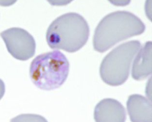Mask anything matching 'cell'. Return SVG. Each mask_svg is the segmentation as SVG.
I'll return each instance as SVG.
<instances>
[{
    "label": "cell",
    "mask_w": 152,
    "mask_h": 122,
    "mask_svg": "<svg viewBox=\"0 0 152 122\" xmlns=\"http://www.w3.org/2000/svg\"><path fill=\"white\" fill-rule=\"evenodd\" d=\"M145 26L137 16L126 11L112 12L99 23L94 32V50L104 52L116 44L143 33Z\"/></svg>",
    "instance_id": "obj_1"
},
{
    "label": "cell",
    "mask_w": 152,
    "mask_h": 122,
    "mask_svg": "<svg viewBox=\"0 0 152 122\" xmlns=\"http://www.w3.org/2000/svg\"><path fill=\"white\" fill-rule=\"evenodd\" d=\"M89 36V26L85 19L78 14L70 12L59 16L51 23L46 38L52 49L73 53L85 45Z\"/></svg>",
    "instance_id": "obj_2"
},
{
    "label": "cell",
    "mask_w": 152,
    "mask_h": 122,
    "mask_svg": "<svg viewBox=\"0 0 152 122\" xmlns=\"http://www.w3.org/2000/svg\"><path fill=\"white\" fill-rule=\"evenodd\" d=\"M69 69V62L65 55L58 50H55L38 55L32 61L30 77L39 89L54 90L65 82Z\"/></svg>",
    "instance_id": "obj_3"
},
{
    "label": "cell",
    "mask_w": 152,
    "mask_h": 122,
    "mask_svg": "<svg viewBox=\"0 0 152 122\" xmlns=\"http://www.w3.org/2000/svg\"><path fill=\"white\" fill-rule=\"evenodd\" d=\"M140 46L139 41H131L120 44L110 52L100 66L102 80L111 86L124 84L129 75L132 61Z\"/></svg>",
    "instance_id": "obj_4"
},
{
    "label": "cell",
    "mask_w": 152,
    "mask_h": 122,
    "mask_svg": "<svg viewBox=\"0 0 152 122\" xmlns=\"http://www.w3.org/2000/svg\"><path fill=\"white\" fill-rule=\"evenodd\" d=\"M0 36L4 41L8 52L15 59L24 61L35 55V39L26 30L12 27L1 32Z\"/></svg>",
    "instance_id": "obj_5"
},
{
    "label": "cell",
    "mask_w": 152,
    "mask_h": 122,
    "mask_svg": "<svg viewBox=\"0 0 152 122\" xmlns=\"http://www.w3.org/2000/svg\"><path fill=\"white\" fill-rule=\"evenodd\" d=\"M96 122H125L126 113L120 102L111 98L102 100L95 107Z\"/></svg>",
    "instance_id": "obj_6"
},
{
    "label": "cell",
    "mask_w": 152,
    "mask_h": 122,
    "mask_svg": "<svg viewBox=\"0 0 152 122\" xmlns=\"http://www.w3.org/2000/svg\"><path fill=\"white\" fill-rule=\"evenodd\" d=\"M127 109L132 122H152V104L149 100L139 94L128 97Z\"/></svg>",
    "instance_id": "obj_7"
},
{
    "label": "cell",
    "mask_w": 152,
    "mask_h": 122,
    "mask_svg": "<svg viewBox=\"0 0 152 122\" xmlns=\"http://www.w3.org/2000/svg\"><path fill=\"white\" fill-rule=\"evenodd\" d=\"M152 42H146L137 55L132 66L134 79L142 80L152 74Z\"/></svg>",
    "instance_id": "obj_8"
},
{
    "label": "cell",
    "mask_w": 152,
    "mask_h": 122,
    "mask_svg": "<svg viewBox=\"0 0 152 122\" xmlns=\"http://www.w3.org/2000/svg\"><path fill=\"white\" fill-rule=\"evenodd\" d=\"M10 122H48L42 116L34 114H22L11 120Z\"/></svg>",
    "instance_id": "obj_9"
},
{
    "label": "cell",
    "mask_w": 152,
    "mask_h": 122,
    "mask_svg": "<svg viewBox=\"0 0 152 122\" xmlns=\"http://www.w3.org/2000/svg\"><path fill=\"white\" fill-rule=\"evenodd\" d=\"M51 4L54 6H63L67 5L74 0H47Z\"/></svg>",
    "instance_id": "obj_10"
},
{
    "label": "cell",
    "mask_w": 152,
    "mask_h": 122,
    "mask_svg": "<svg viewBox=\"0 0 152 122\" xmlns=\"http://www.w3.org/2000/svg\"><path fill=\"white\" fill-rule=\"evenodd\" d=\"M111 4L117 7H124L129 4L131 0H108Z\"/></svg>",
    "instance_id": "obj_11"
},
{
    "label": "cell",
    "mask_w": 152,
    "mask_h": 122,
    "mask_svg": "<svg viewBox=\"0 0 152 122\" xmlns=\"http://www.w3.org/2000/svg\"><path fill=\"white\" fill-rule=\"evenodd\" d=\"M18 0H0V6L10 7L16 3Z\"/></svg>",
    "instance_id": "obj_12"
},
{
    "label": "cell",
    "mask_w": 152,
    "mask_h": 122,
    "mask_svg": "<svg viewBox=\"0 0 152 122\" xmlns=\"http://www.w3.org/2000/svg\"><path fill=\"white\" fill-rule=\"evenodd\" d=\"M5 92V86L4 82L0 79V100L2 99Z\"/></svg>",
    "instance_id": "obj_13"
}]
</instances>
